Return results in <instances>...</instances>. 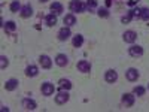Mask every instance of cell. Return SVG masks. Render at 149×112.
<instances>
[{"mask_svg":"<svg viewBox=\"0 0 149 112\" xmlns=\"http://www.w3.org/2000/svg\"><path fill=\"white\" fill-rule=\"evenodd\" d=\"M3 29L6 30V33H12L17 30V24L14 21H8L6 24H3Z\"/></svg>","mask_w":149,"mask_h":112,"instance_id":"7402d4cb","label":"cell"},{"mask_svg":"<svg viewBox=\"0 0 149 112\" xmlns=\"http://www.w3.org/2000/svg\"><path fill=\"white\" fill-rule=\"evenodd\" d=\"M97 14H98V17H102V18H109V15H110L106 8H100L97 10Z\"/></svg>","mask_w":149,"mask_h":112,"instance_id":"d4e9b609","label":"cell"},{"mask_svg":"<svg viewBox=\"0 0 149 112\" xmlns=\"http://www.w3.org/2000/svg\"><path fill=\"white\" fill-rule=\"evenodd\" d=\"M125 78L130 81V82H134L139 79V70L134 69V67H130L127 72H125Z\"/></svg>","mask_w":149,"mask_h":112,"instance_id":"5b68a950","label":"cell"},{"mask_svg":"<svg viewBox=\"0 0 149 112\" xmlns=\"http://www.w3.org/2000/svg\"><path fill=\"white\" fill-rule=\"evenodd\" d=\"M133 18H134V17H133V14H131V10H128V14H127L125 17H122V20H121V21H122V24H128Z\"/></svg>","mask_w":149,"mask_h":112,"instance_id":"83f0119b","label":"cell"},{"mask_svg":"<svg viewBox=\"0 0 149 112\" xmlns=\"http://www.w3.org/2000/svg\"><path fill=\"white\" fill-rule=\"evenodd\" d=\"M22 106H24V109H27V111H34L37 105H36V102L33 100V99H24Z\"/></svg>","mask_w":149,"mask_h":112,"instance_id":"5bb4252c","label":"cell"},{"mask_svg":"<svg viewBox=\"0 0 149 112\" xmlns=\"http://www.w3.org/2000/svg\"><path fill=\"white\" fill-rule=\"evenodd\" d=\"M58 87H60V90H70L72 88V82L69 79H60L58 81Z\"/></svg>","mask_w":149,"mask_h":112,"instance_id":"44dd1931","label":"cell"},{"mask_svg":"<svg viewBox=\"0 0 149 112\" xmlns=\"http://www.w3.org/2000/svg\"><path fill=\"white\" fill-rule=\"evenodd\" d=\"M51 10H52V14L60 15L61 12H63V5H61L60 2H54V3L51 5Z\"/></svg>","mask_w":149,"mask_h":112,"instance_id":"d6986e66","label":"cell"},{"mask_svg":"<svg viewBox=\"0 0 149 112\" xmlns=\"http://www.w3.org/2000/svg\"><path fill=\"white\" fill-rule=\"evenodd\" d=\"M45 21H46V26L54 27L55 24H57V15H55V14H48V15L45 17Z\"/></svg>","mask_w":149,"mask_h":112,"instance_id":"2e32d148","label":"cell"},{"mask_svg":"<svg viewBox=\"0 0 149 112\" xmlns=\"http://www.w3.org/2000/svg\"><path fill=\"white\" fill-rule=\"evenodd\" d=\"M40 2H42V3H46V2H48V0H40Z\"/></svg>","mask_w":149,"mask_h":112,"instance_id":"1f68e13d","label":"cell"},{"mask_svg":"<svg viewBox=\"0 0 149 112\" xmlns=\"http://www.w3.org/2000/svg\"><path fill=\"white\" fill-rule=\"evenodd\" d=\"M128 54L131 57H142L143 55V48L140 45H131L128 48Z\"/></svg>","mask_w":149,"mask_h":112,"instance_id":"277c9868","label":"cell"},{"mask_svg":"<svg viewBox=\"0 0 149 112\" xmlns=\"http://www.w3.org/2000/svg\"><path fill=\"white\" fill-rule=\"evenodd\" d=\"M18 79H15V78H10V79H8L6 82H5V90L6 91H14L17 87H18Z\"/></svg>","mask_w":149,"mask_h":112,"instance_id":"9c48e42d","label":"cell"},{"mask_svg":"<svg viewBox=\"0 0 149 112\" xmlns=\"http://www.w3.org/2000/svg\"><path fill=\"white\" fill-rule=\"evenodd\" d=\"M84 43V36L82 34H74L73 36V46L74 48H81Z\"/></svg>","mask_w":149,"mask_h":112,"instance_id":"ffe728a7","label":"cell"},{"mask_svg":"<svg viewBox=\"0 0 149 112\" xmlns=\"http://www.w3.org/2000/svg\"><path fill=\"white\" fill-rule=\"evenodd\" d=\"M133 94H136V96H143V94H145V88H143V87H140V85L134 87Z\"/></svg>","mask_w":149,"mask_h":112,"instance_id":"4316f807","label":"cell"},{"mask_svg":"<svg viewBox=\"0 0 149 112\" xmlns=\"http://www.w3.org/2000/svg\"><path fill=\"white\" fill-rule=\"evenodd\" d=\"M86 8L88 9H95L97 8V2L95 0H86Z\"/></svg>","mask_w":149,"mask_h":112,"instance_id":"f1b7e54d","label":"cell"},{"mask_svg":"<svg viewBox=\"0 0 149 112\" xmlns=\"http://www.w3.org/2000/svg\"><path fill=\"white\" fill-rule=\"evenodd\" d=\"M69 99H70V96H69L67 90H66V91L61 90V91L55 96V103H57V105H64V103L69 102Z\"/></svg>","mask_w":149,"mask_h":112,"instance_id":"7a4b0ae2","label":"cell"},{"mask_svg":"<svg viewBox=\"0 0 149 112\" xmlns=\"http://www.w3.org/2000/svg\"><path fill=\"white\" fill-rule=\"evenodd\" d=\"M63 22L66 24L67 27H72V26H74V24H76V18H74L73 14H69V15H66V17L63 18Z\"/></svg>","mask_w":149,"mask_h":112,"instance_id":"e0dca14e","label":"cell"},{"mask_svg":"<svg viewBox=\"0 0 149 112\" xmlns=\"http://www.w3.org/2000/svg\"><path fill=\"white\" fill-rule=\"evenodd\" d=\"M136 39H137V33H136V32L127 30L125 33H124V41H125L127 43H134Z\"/></svg>","mask_w":149,"mask_h":112,"instance_id":"8992f818","label":"cell"},{"mask_svg":"<svg viewBox=\"0 0 149 112\" xmlns=\"http://www.w3.org/2000/svg\"><path fill=\"white\" fill-rule=\"evenodd\" d=\"M104 79H106V82H109V84H113V82L118 81V73H116L115 70H107L106 75H104Z\"/></svg>","mask_w":149,"mask_h":112,"instance_id":"8fae6325","label":"cell"},{"mask_svg":"<svg viewBox=\"0 0 149 112\" xmlns=\"http://www.w3.org/2000/svg\"><path fill=\"white\" fill-rule=\"evenodd\" d=\"M39 73V69H37V66H29L27 69H26V76H29V78H34L36 75Z\"/></svg>","mask_w":149,"mask_h":112,"instance_id":"ac0fdd59","label":"cell"},{"mask_svg":"<svg viewBox=\"0 0 149 112\" xmlns=\"http://www.w3.org/2000/svg\"><path fill=\"white\" fill-rule=\"evenodd\" d=\"M148 88H149V85H148Z\"/></svg>","mask_w":149,"mask_h":112,"instance_id":"d6a6232c","label":"cell"},{"mask_svg":"<svg viewBox=\"0 0 149 112\" xmlns=\"http://www.w3.org/2000/svg\"><path fill=\"white\" fill-rule=\"evenodd\" d=\"M40 90H42V94H43V96H52L54 91H55V87H54V84H51V82H43Z\"/></svg>","mask_w":149,"mask_h":112,"instance_id":"3957f363","label":"cell"},{"mask_svg":"<svg viewBox=\"0 0 149 112\" xmlns=\"http://www.w3.org/2000/svg\"><path fill=\"white\" fill-rule=\"evenodd\" d=\"M122 103L125 106H133L134 105V96L130 94V93H125L122 96Z\"/></svg>","mask_w":149,"mask_h":112,"instance_id":"9a60e30c","label":"cell"},{"mask_svg":"<svg viewBox=\"0 0 149 112\" xmlns=\"http://www.w3.org/2000/svg\"><path fill=\"white\" fill-rule=\"evenodd\" d=\"M110 5H112V0H106V6H107V8H109V6H110Z\"/></svg>","mask_w":149,"mask_h":112,"instance_id":"f546056e","label":"cell"},{"mask_svg":"<svg viewBox=\"0 0 149 112\" xmlns=\"http://www.w3.org/2000/svg\"><path fill=\"white\" fill-rule=\"evenodd\" d=\"M2 111H3V112H5V111L8 112V111H9V108H6V106H2Z\"/></svg>","mask_w":149,"mask_h":112,"instance_id":"4dcf8cb0","label":"cell"},{"mask_svg":"<svg viewBox=\"0 0 149 112\" xmlns=\"http://www.w3.org/2000/svg\"><path fill=\"white\" fill-rule=\"evenodd\" d=\"M21 8L22 6H21V3L18 2V0H14V2L10 3V10L12 12H18V10H21Z\"/></svg>","mask_w":149,"mask_h":112,"instance_id":"603a6c76","label":"cell"},{"mask_svg":"<svg viewBox=\"0 0 149 112\" xmlns=\"http://www.w3.org/2000/svg\"><path fill=\"white\" fill-rule=\"evenodd\" d=\"M70 36H72V32H70V27H67V26H64L58 32V39L60 41H67Z\"/></svg>","mask_w":149,"mask_h":112,"instance_id":"ba28073f","label":"cell"},{"mask_svg":"<svg viewBox=\"0 0 149 112\" xmlns=\"http://www.w3.org/2000/svg\"><path fill=\"white\" fill-rule=\"evenodd\" d=\"M78 70L82 72V73H88L91 70V64H90V61H86V60H81L79 63H78Z\"/></svg>","mask_w":149,"mask_h":112,"instance_id":"30bf717a","label":"cell"},{"mask_svg":"<svg viewBox=\"0 0 149 112\" xmlns=\"http://www.w3.org/2000/svg\"><path fill=\"white\" fill-rule=\"evenodd\" d=\"M39 63H40V66L43 69H51V66H52V61H51V58H49L48 55H40Z\"/></svg>","mask_w":149,"mask_h":112,"instance_id":"4fadbf2b","label":"cell"},{"mask_svg":"<svg viewBox=\"0 0 149 112\" xmlns=\"http://www.w3.org/2000/svg\"><path fill=\"white\" fill-rule=\"evenodd\" d=\"M55 63H57L60 67H64V66L69 64V58H67L66 54H58V55L55 57Z\"/></svg>","mask_w":149,"mask_h":112,"instance_id":"7c38bea8","label":"cell"},{"mask_svg":"<svg viewBox=\"0 0 149 112\" xmlns=\"http://www.w3.org/2000/svg\"><path fill=\"white\" fill-rule=\"evenodd\" d=\"M86 8V5L82 2V0H72L70 5H69V9L72 12H84Z\"/></svg>","mask_w":149,"mask_h":112,"instance_id":"6da1fadb","label":"cell"},{"mask_svg":"<svg viewBox=\"0 0 149 112\" xmlns=\"http://www.w3.org/2000/svg\"><path fill=\"white\" fill-rule=\"evenodd\" d=\"M140 20H145V21L149 20V8L140 9Z\"/></svg>","mask_w":149,"mask_h":112,"instance_id":"cb8c5ba5","label":"cell"},{"mask_svg":"<svg viewBox=\"0 0 149 112\" xmlns=\"http://www.w3.org/2000/svg\"><path fill=\"white\" fill-rule=\"evenodd\" d=\"M19 14H21L22 18H30V17L33 15V8H31V5H30V3L24 5V6L21 8V10H19Z\"/></svg>","mask_w":149,"mask_h":112,"instance_id":"52a82bcc","label":"cell"},{"mask_svg":"<svg viewBox=\"0 0 149 112\" xmlns=\"http://www.w3.org/2000/svg\"><path fill=\"white\" fill-rule=\"evenodd\" d=\"M8 66H9V60H8V57L2 55V57H0V67H2V69H6Z\"/></svg>","mask_w":149,"mask_h":112,"instance_id":"484cf974","label":"cell"}]
</instances>
